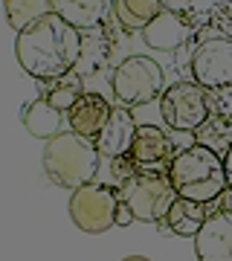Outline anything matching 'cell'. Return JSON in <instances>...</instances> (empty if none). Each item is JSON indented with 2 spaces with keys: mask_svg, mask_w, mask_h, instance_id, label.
<instances>
[{
  "mask_svg": "<svg viewBox=\"0 0 232 261\" xmlns=\"http://www.w3.org/2000/svg\"><path fill=\"white\" fill-rule=\"evenodd\" d=\"M116 206H119V192L105 183H87L75 189L70 197V218L82 232H105L116 224Z\"/></svg>",
  "mask_w": 232,
  "mask_h": 261,
  "instance_id": "8992f818",
  "label": "cell"
},
{
  "mask_svg": "<svg viewBox=\"0 0 232 261\" xmlns=\"http://www.w3.org/2000/svg\"><path fill=\"white\" fill-rule=\"evenodd\" d=\"M134 221H137V218L131 212V206L119 197V206H116V226H128V224H134Z\"/></svg>",
  "mask_w": 232,
  "mask_h": 261,
  "instance_id": "7402d4cb",
  "label": "cell"
},
{
  "mask_svg": "<svg viewBox=\"0 0 232 261\" xmlns=\"http://www.w3.org/2000/svg\"><path fill=\"white\" fill-rule=\"evenodd\" d=\"M113 96L119 108H137V105H148L160 99L163 90V67L148 56H131L125 58L116 73H113Z\"/></svg>",
  "mask_w": 232,
  "mask_h": 261,
  "instance_id": "5b68a950",
  "label": "cell"
},
{
  "mask_svg": "<svg viewBox=\"0 0 232 261\" xmlns=\"http://www.w3.org/2000/svg\"><path fill=\"white\" fill-rule=\"evenodd\" d=\"M3 6H6V15H9L12 27L18 29V32H23V29H29L32 23H38L41 18H46V15L56 12V3H53V0H27V3H20V0H6Z\"/></svg>",
  "mask_w": 232,
  "mask_h": 261,
  "instance_id": "ac0fdd59",
  "label": "cell"
},
{
  "mask_svg": "<svg viewBox=\"0 0 232 261\" xmlns=\"http://www.w3.org/2000/svg\"><path fill=\"white\" fill-rule=\"evenodd\" d=\"M18 64L38 82L53 84L73 73L82 58V32L73 29L61 15H46L29 29L18 32L15 41Z\"/></svg>",
  "mask_w": 232,
  "mask_h": 261,
  "instance_id": "6da1fadb",
  "label": "cell"
},
{
  "mask_svg": "<svg viewBox=\"0 0 232 261\" xmlns=\"http://www.w3.org/2000/svg\"><path fill=\"white\" fill-rule=\"evenodd\" d=\"M116 192L131 206L137 221H166L168 209L180 197L171 177H168V171H139V168Z\"/></svg>",
  "mask_w": 232,
  "mask_h": 261,
  "instance_id": "277c9868",
  "label": "cell"
},
{
  "mask_svg": "<svg viewBox=\"0 0 232 261\" xmlns=\"http://www.w3.org/2000/svg\"><path fill=\"white\" fill-rule=\"evenodd\" d=\"M137 122L131 116L128 108H113L111 119L105 125V130L99 134L96 140V148L99 154L108 160H119V157H128L131 148H134V140H137Z\"/></svg>",
  "mask_w": 232,
  "mask_h": 261,
  "instance_id": "7c38bea8",
  "label": "cell"
},
{
  "mask_svg": "<svg viewBox=\"0 0 232 261\" xmlns=\"http://www.w3.org/2000/svg\"><path fill=\"white\" fill-rule=\"evenodd\" d=\"M113 12L125 29H145L163 12V3L160 0H116Z\"/></svg>",
  "mask_w": 232,
  "mask_h": 261,
  "instance_id": "e0dca14e",
  "label": "cell"
},
{
  "mask_svg": "<svg viewBox=\"0 0 232 261\" xmlns=\"http://www.w3.org/2000/svg\"><path fill=\"white\" fill-rule=\"evenodd\" d=\"M223 168H226V186H229V192H232V145H229V151L223 154Z\"/></svg>",
  "mask_w": 232,
  "mask_h": 261,
  "instance_id": "603a6c76",
  "label": "cell"
},
{
  "mask_svg": "<svg viewBox=\"0 0 232 261\" xmlns=\"http://www.w3.org/2000/svg\"><path fill=\"white\" fill-rule=\"evenodd\" d=\"M174 157H177L174 145L163 134V128H157V125H139L134 148H131V160H134V166L139 171H168Z\"/></svg>",
  "mask_w": 232,
  "mask_h": 261,
  "instance_id": "9c48e42d",
  "label": "cell"
},
{
  "mask_svg": "<svg viewBox=\"0 0 232 261\" xmlns=\"http://www.w3.org/2000/svg\"><path fill=\"white\" fill-rule=\"evenodd\" d=\"M168 177L174 183L177 195L195 203H212L226 192V168L223 157H218L212 148L206 145H189V148L177 151L174 163L168 168Z\"/></svg>",
  "mask_w": 232,
  "mask_h": 261,
  "instance_id": "7a4b0ae2",
  "label": "cell"
},
{
  "mask_svg": "<svg viewBox=\"0 0 232 261\" xmlns=\"http://www.w3.org/2000/svg\"><path fill=\"white\" fill-rule=\"evenodd\" d=\"M206 209L203 203H195V200H186V197H177L174 206L168 209L166 224L171 226V232L183 235V238H195L206 224Z\"/></svg>",
  "mask_w": 232,
  "mask_h": 261,
  "instance_id": "9a60e30c",
  "label": "cell"
},
{
  "mask_svg": "<svg viewBox=\"0 0 232 261\" xmlns=\"http://www.w3.org/2000/svg\"><path fill=\"white\" fill-rule=\"evenodd\" d=\"M23 125H27V130L32 137L46 140V142L56 140L58 134H64V130H61V125H64L61 111L53 108L46 99H38V102H32L27 111H23Z\"/></svg>",
  "mask_w": 232,
  "mask_h": 261,
  "instance_id": "5bb4252c",
  "label": "cell"
},
{
  "mask_svg": "<svg viewBox=\"0 0 232 261\" xmlns=\"http://www.w3.org/2000/svg\"><path fill=\"white\" fill-rule=\"evenodd\" d=\"M125 261H148V258H142V255H131V258H125Z\"/></svg>",
  "mask_w": 232,
  "mask_h": 261,
  "instance_id": "cb8c5ba5",
  "label": "cell"
},
{
  "mask_svg": "<svg viewBox=\"0 0 232 261\" xmlns=\"http://www.w3.org/2000/svg\"><path fill=\"white\" fill-rule=\"evenodd\" d=\"M160 113H163V122L171 130H197L212 116V108H209L206 90L200 84L177 82L163 93Z\"/></svg>",
  "mask_w": 232,
  "mask_h": 261,
  "instance_id": "52a82bcc",
  "label": "cell"
},
{
  "mask_svg": "<svg viewBox=\"0 0 232 261\" xmlns=\"http://www.w3.org/2000/svg\"><path fill=\"white\" fill-rule=\"evenodd\" d=\"M113 108L108 105V99L99 93H84L79 102L73 105V111L67 113V122H70V130L84 137V140L96 142L99 134L105 130L108 119H111Z\"/></svg>",
  "mask_w": 232,
  "mask_h": 261,
  "instance_id": "8fae6325",
  "label": "cell"
},
{
  "mask_svg": "<svg viewBox=\"0 0 232 261\" xmlns=\"http://www.w3.org/2000/svg\"><path fill=\"white\" fill-rule=\"evenodd\" d=\"M99 148H96V142L84 140L73 130H64V134H58L56 140L46 142L44 148V168H46V177L53 180L56 186L61 189H75L87 186L96 180L99 174Z\"/></svg>",
  "mask_w": 232,
  "mask_h": 261,
  "instance_id": "3957f363",
  "label": "cell"
},
{
  "mask_svg": "<svg viewBox=\"0 0 232 261\" xmlns=\"http://www.w3.org/2000/svg\"><path fill=\"white\" fill-rule=\"evenodd\" d=\"M108 6H113V3H102V0H56V15H61L73 29H90L105 18Z\"/></svg>",
  "mask_w": 232,
  "mask_h": 261,
  "instance_id": "2e32d148",
  "label": "cell"
},
{
  "mask_svg": "<svg viewBox=\"0 0 232 261\" xmlns=\"http://www.w3.org/2000/svg\"><path fill=\"white\" fill-rule=\"evenodd\" d=\"M212 113L232 125V87L215 90V96H212Z\"/></svg>",
  "mask_w": 232,
  "mask_h": 261,
  "instance_id": "44dd1931",
  "label": "cell"
},
{
  "mask_svg": "<svg viewBox=\"0 0 232 261\" xmlns=\"http://www.w3.org/2000/svg\"><path fill=\"white\" fill-rule=\"evenodd\" d=\"M192 75H195V84L212 93L232 87V38L203 41L192 58Z\"/></svg>",
  "mask_w": 232,
  "mask_h": 261,
  "instance_id": "ba28073f",
  "label": "cell"
},
{
  "mask_svg": "<svg viewBox=\"0 0 232 261\" xmlns=\"http://www.w3.org/2000/svg\"><path fill=\"white\" fill-rule=\"evenodd\" d=\"M195 134L200 137V145L212 148L215 154H218V145H226V151H229V145H232V125L223 122L221 116H215V113L195 130Z\"/></svg>",
  "mask_w": 232,
  "mask_h": 261,
  "instance_id": "ffe728a7",
  "label": "cell"
},
{
  "mask_svg": "<svg viewBox=\"0 0 232 261\" xmlns=\"http://www.w3.org/2000/svg\"><path fill=\"white\" fill-rule=\"evenodd\" d=\"M189 35H192V27H189L180 15H174L171 9H163L148 27L142 29V41H145L151 49H163V53L180 49L186 41H189Z\"/></svg>",
  "mask_w": 232,
  "mask_h": 261,
  "instance_id": "4fadbf2b",
  "label": "cell"
},
{
  "mask_svg": "<svg viewBox=\"0 0 232 261\" xmlns=\"http://www.w3.org/2000/svg\"><path fill=\"white\" fill-rule=\"evenodd\" d=\"M195 252L200 261H232V212L218 209L206 218L195 235Z\"/></svg>",
  "mask_w": 232,
  "mask_h": 261,
  "instance_id": "30bf717a",
  "label": "cell"
},
{
  "mask_svg": "<svg viewBox=\"0 0 232 261\" xmlns=\"http://www.w3.org/2000/svg\"><path fill=\"white\" fill-rule=\"evenodd\" d=\"M84 96V87H82V75H64V79H58V82L49 84V90H46V102L53 105V108H58L61 113H70L73 111V105L79 102Z\"/></svg>",
  "mask_w": 232,
  "mask_h": 261,
  "instance_id": "d6986e66",
  "label": "cell"
}]
</instances>
